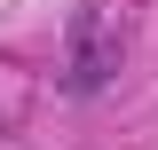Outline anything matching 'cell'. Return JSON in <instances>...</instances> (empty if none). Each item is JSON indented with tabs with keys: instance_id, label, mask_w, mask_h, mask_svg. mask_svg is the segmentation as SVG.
Returning <instances> with one entry per match:
<instances>
[{
	"instance_id": "6da1fadb",
	"label": "cell",
	"mask_w": 158,
	"mask_h": 150,
	"mask_svg": "<svg viewBox=\"0 0 158 150\" xmlns=\"http://www.w3.org/2000/svg\"><path fill=\"white\" fill-rule=\"evenodd\" d=\"M111 71H118V24L103 16V0H87V8H79V24H71V87L95 95Z\"/></svg>"
}]
</instances>
